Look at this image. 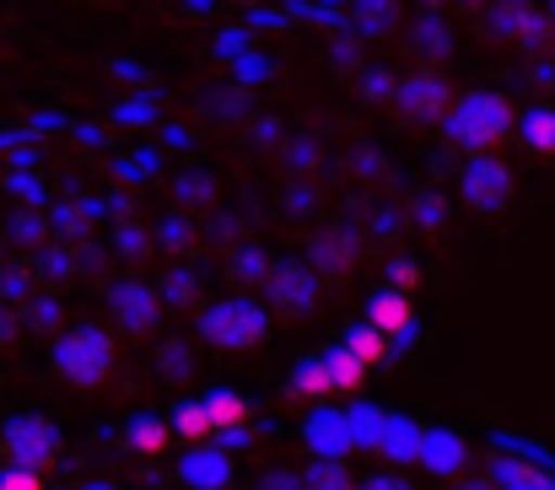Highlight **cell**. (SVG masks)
Instances as JSON below:
<instances>
[{"label": "cell", "mask_w": 555, "mask_h": 490, "mask_svg": "<svg viewBox=\"0 0 555 490\" xmlns=\"http://www.w3.org/2000/svg\"><path fill=\"white\" fill-rule=\"evenodd\" d=\"M513 125H518V114H513V103H507L502 92H464V98L448 103V114H442L448 141L464 146V152H491Z\"/></svg>", "instance_id": "obj_1"}, {"label": "cell", "mask_w": 555, "mask_h": 490, "mask_svg": "<svg viewBox=\"0 0 555 490\" xmlns=\"http://www.w3.org/2000/svg\"><path fill=\"white\" fill-rule=\"evenodd\" d=\"M199 334H205L210 345H221V350H254V345H264V334H270V313H264L254 297H221V302L199 319Z\"/></svg>", "instance_id": "obj_2"}, {"label": "cell", "mask_w": 555, "mask_h": 490, "mask_svg": "<svg viewBox=\"0 0 555 490\" xmlns=\"http://www.w3.org/2000/svg\"><path fill=\"white\" fill-rule=\"evenodd\" d=\"M54 361H60V372H65L70 383L92 388V383H103V377L114 372V339H108L103 328H76V334H65V339L54 345Z\"/></svg>", "instance_id": "obj_3"}, {"label": "cell", "mask_w": 555, "mask_h": 490, "mask_svg": "<svg viewBox=\"0 0 555 490\" xmlns=\"http://www.w3.org/2000/svg\"><path fill=\"white\" fill-rule=\"evenodd\" d=\"M54 453H60V431L49 426V421H38V415H22V421H11L5 426V459L16 464V469H49L54 464Z\"/></svg>", "instance_id": "obj_4"}, {"label": "cell", "mask_w": 555, "mask_h": 490, "mask_svg": "<svg viewBox=\"0 0 555 490\" xmlns=\"http://www.w3.org/2000/svg\"><path fill=\"white\" fill-rule=\"evenodd\" d=\"M459 194H464L469 210H502L507 194H513V172H507L502 157L475 152V163L464 167V178H459Z\"/></svg>", "instance_id": "obj_5"}, {"label": "cell", "mask_w": 555, "mask_h": 490, "mask_svg": "<svg viewBox=\"0 0 555 490\" xmlns=\"http://www.w3.org/2000/svg\"><path fill=\"white\" fill-rule=\"evenodd\" d=\"M302 442H308V453L313 459H346V453H357V442H351V426H346V410H313L308 421H302Z\"/></svg>", "instance_id": "obj_6"}, {"label": "cell", "mask_w": 555, "mask_h": 490, "mask_svg": "<svg viewBox=\"0 0 555 490\" xmlns=\"http://www.w3.org/2000/svg\"><path fill=\"white\" fill-rule=\"evenodd\" d=\"M393 98H399V108H404V114H415V119H442V114H448V103H453V98H448V81H442V76H431V70L404 76Z\"/></svg>", "instance_id": "obj_7"}, {"label": "cell", "mask_w": 555, "mask_h": 490, "mask_svg": "<svg viewBox=\"0 0 555 490\" xmlns=\"http://www.w3.org/2000/svg\"><path fill=\"white\" fill-rule=\"evenodd\" d=\"M415 464H421L426 475L453 480V475L469 464V448H464V437H459V431L437 426V431H421V453H415Z\"/></svg>", "instance_id": "obj_8"}, {"label": "cell", "mask_w": 555, "mask_h": 490, "mask_svg": "<svg viewBox=\"0 0 555 490\" xmlns=\"http://www.w3.org/2000/svg\"><path fill=\"white\" fill-rule=\"evenodd\" d=\"M179 480H184L189 490H227L232 486V453L194 442V453L179 464Z\"/></svg>", "instance_id": "obj_9"}, {"label": "cell", "mask_w": 555, "mask_h": 490, "mask_svg": "<svg viewBox=\"0 0 555 490\" xmlns=\"http://www.w3.org/2000/svg\"><path fill=\"white\" fill-rule=\"evenodd\" d=\"M157 308H163L157 286H141V281L114 286V319H119L125 328H152L157 324Z\"/></svg>", "instance_id": "obj_10"}, {"label": "cell", "mask_w": 555, "mask_h": 490, "mask_svg": "<svg viewBox=\"0 0 555 490\" xmlns=\"http://www.w3.org/2000/svg\"><path fill=\"white\" fill-rule=\"evenodd\" d=\"M372 453H383L388 464H415V453H421V426L410 421V415H383V431H377V448Z\"/></svg>", "instance_id": "obj_11"}, {"label": "cell", "mask_w": 555, "mask_h": 490, "mask_svg": "<svg viewBox=\"0 0 555 490\" xmlns=\"http://www.w3.org/2000/svg\"><path fill=\"white\" fill-rule=\"evenodd\" d=\"M270 297H275V308H286V313H308L313 297H319V286H313L308 270L286 265V270H270Z\"/></svg>", "instance_id": "obj_12"}, {"label": "cell", "mask_w": 555, "mask_h": 490, "mask_svg": "<svg viewBox=\"0 0 555 490\" xmlns=\"http://www.w3.org/2000/svg\"><path fill=\"white\" fill-rule=\"evenodd\" d=\"M491 490H555V480H551V469H540V464H524L513 453H496Z\"/></svg>", "instance_id": "obj_13"}, {"label": "cell", "mask_w": 555, "mask_h": 490, "mask_svg": "<svg viewBox=\"0 0 555 490\" xmlns=\"http://www.w3.org/2000/svg\"><path fill=\"white\" fill-rule=\"evenodd\" d=\"M367 324L377 334H399V328L415 324V308H410V292H377L367 302Z\"/></svg>", "instance_id": "obj_14"}, {"label": "cell", "mask_w": 555, "mask_h": 490, "mask_svg": "<svg viewBox=\"0 0 555 490\" xmlns=\"http://www.w3.org/2000/svg\"><path fill=\"white\" fill-rule=\"evenodd\" d=\"M491 22H496L502 33H513L518 43H534V38L545 33V22H540V11H534V5H518V0H507V5H496V11H491Z\"/></svg>", "instance_id": "obj_15"}, {"label": "cell", "mask_w": 555, "mask_h": 490, "mask_svg": "<svg viewBox=\"0 0 555 490\" xmlns=\"http://www.w3.org/2000/svg\"><path fill=\"white\" fill-rule=\"evenodd\" d=\"M518 130H524V146H529V152L555 157V108H529V114H518Z\"/></svg>", "instance_id": "obj_16"}, {"label": "cell", "mask_w": 555, "mask_h": 490, "mask_svg": "<svg viewBox=\"0 0 555 490\" xmlns=\"http://www.w3.org/2000/svg\"><path fill=\"white\" fill-rule=\"evenodd\" d=\"M199 404H205L210 431H216V426H232V421H248V399H243V394H232V388H210Z\"/></svg>", "instance_id": "obj_17"}, {"label": "cell", "mask_w": 555, "mask_h": 490, "mask_svg": "<svg viewBox=\"0 0 555 490\" xmlns=\"http://www.w3.org/2000/svg\"><path fill=\"white\" fill-rule=\"evenodd\" d=\"M324 372H330L335 388H362V377H367L372 366H362L346 345H335V350H324Z\"/></svg>", "instance_id": "obj_18"}, {"label": "cell", "mask_w": 555, "mask_h": 490, "mask_svg": "<svg viewBox=\"0 0 555 490\" xmlns=\"http://www.w3.org/2000/svg\"><path fill=\"white\" fill-rule=\"evenodd\" d=\"M163 114H157V98L152 92H135V98H125V103H114V125H125V130H146V125H157Z\"/></svg>", "instance_id": "obj_19"}, {"label": "cell", "mask_w": 555, "mask_h": 490, "mask_svg": "<svg viewBox=\"0 0 555 490\" xmlns=\"http://www.w3.org/2000/svg\"><path fill=\"white\" fill-rule=\"evenodd\" d=\"M340 345H346V350H351L362 366H377V361L388 356V334H377L372 324H357L351 334H346V339H340Z\"/></svg>", "instance_id": "obj_20"}, {"label": "cell", "mask_w": 555, "mask_h": 490, "mask_svg": "<svg viewBox=\"0 0 555 490\" xmlns=\"http://www.w3.org/2000/svg\"><path fill=\"white\" fill-rule=\"evenodd\" d=\"M383 415H388V410H377V404H351V410H346V426H351V442H357V448H377Z\"/></svg>", "instance_id": "obj_21"}, {"label": "cell", "mask_w": 555, "mask_h": 490, "mask_svg": "<svg viewBox=\"0 0 555 490\" xmlns=\"http://www.w3.org/2000/svg\"><path fill=\"white\" fill-rule=\"evenodd\" d=\"M335 383H330V372H324V356H308L297 372H292V394H302V399H324Z\"/></svg>", "instance_id": "obj_22"}, {"label": "cell", "mask_w": 555, "mask_h": 490, "mask_svg": "<svg viewBox=\"0 0 555 490\" xmlns=\"http://www.w3.org/2000/svg\"><path fill=\"white\" fill-rule=\"evenodd\" d=\"M168 431H179L184 442H205V437H210L205 404H199V399H189V404H179V410H173V426H168Z\"/></svg>", "instance_id": "obj_23"}, {"label": "cell", "mask_w": 555, "mask_h": 490, "mask_svg": "<svg viewBox=\"0 0 555 490\" xmlns=\"http://www.w3.org/2000/svg\"><path fill=\"white\" fill-rule=\"evenodd\" d=\"M130 448H135V453H163V448H168V426H163L157 415L130 421Z\"/></svg>", "instance_id": "obj_24"}, {"label": "cell", "mask_w": 555, "mask_h": 490, "mask_svg": "<svg viewBox=\"0 0 555 490\" xmlns=\"http://www.w3.org/2000/svg\"><path fill=\"white\" fill-rule=\"evenodd\" d=\"M302 490H357V486H351V475H346L335 459H319V464L302 475Z\"/></svg>", "instance_id": "obj_25"}, {"label": "cell", "mask_w": 555, "mask_h": 490, "mask_svg": "<svg viewBox=\"0 0 555 490\" xmlns=\"http://www.w3.org/2000/svg\"><path fill=\"white\" fill-rule=\"evenodd\" d=\"M232 70H237V81H248V87H259V81H270V60L248 43L243 54H232Z\"/></svg>", "instance_id": "obj_26"}, {"label": "cell", "mask_w": 555, "mask_h": 490, "mask_svg": "<svg viewBox=\"0 0 555 490\" xmlns=\"http://www.w3.org/2000/svg\"><path fill=\"white\" fill-rule=\"evenodd\" d=\"M163 167V152H152V146H135L125 163H119V178H130V183H141V178H152Z\"/></svg>", "instance_id": "obj_27"}, {"label": "cell", "mask_w": 555, "mask_h": 490, "mask_svg": "<svg viewBox=\"0 0 555 490\" xmlns=\"http://www.w3.org/2000/svg\"><path fill=\"white\" fill-rule=\"evenodd\" d=\"M388 286H393V292H415V286H421V265H415V259H393V265H388Z\"/></svg>", "instance_id": "obj_28"}, {"label": "cell", "mask_w": 555, "mask_h": 490, "mask_svg": "<svg viewBox=\"0 0 555 490\" xmlns=\"http://www.w3.org/2000/svg\"><path fill=\"white\" fill-rule=\"evenodd\" d=\"M210 437H221V442H216V448H221V453H243V448H248V442H254V431H248V426H243V421H232V426H216V431H210Z\"/></svg>", "instance_id": "obj_29"}, {"label": "cell", "mask_w": 555, "mask_h": 490, "mask_svg": "<svg viewBox=\"0 0 555 490\" xmlns=\"http://www.w3.org/2000/svg\"><path fill=\"white\" fill-rule=\"evenodd\" d=\"M0 490H43V475L38 469H0Z\"/></svg>", "instance_id": "obj_30"}, {"label": "cell", "mask_w": 555, "mask_h": 490, "mask_svg": "<svg viewBox=\"0 0 555 490\" xmlns=\"http://www.w3.org/2000/svg\"><path fill=\"white\" fill-rule=\"evenodd\" d=\"M248 43H254V38H248V27H227V33L216 38V54H221V60H232V54H243Z\"/></svg>", "instance_id": "obj_31"}, {"label": "cell", "mask_w": 555, "mask_h": 490, "mask_svg": "<svg viewBox=\"0 0 555 490\" xmlns=\"http://www.w3.org/2000/svg\"><path fill=\"white\" fill-rule=\"evenodd\" d=\"M319 265H335V270H346V265H351V243H346V237H335V243H319Z\"/></svg>", "instance_id": "obj_32"}, {"label": "cell", "mask_w": 555, "mask_h": 490, "mask_svg": "<svg viewBox=\"0 0 555 490\" xmlns=\"http://www.w3.org/2000/svg\"><path fill=\"white\" fill-rule=\"evenodd\" d=\"M119 254H146V232L141 227H125L119 232Z\"/></svg>", "instance_id": "obj_33"}, {"label": "cell", "mask_w": 555, "mask_h": 490, "mask_svg": "<svg viewBox=\"0 0 555 490\" xmlns=\"http://www.w3.org/2000/svg\"><path fill=\"white\" fill-rule=\"evenodd\" d=\"M357 490H410V486H404L399 475H372V480H362Z\"/></svg>", "instance_id": "obj_34"}, {"label": "cell", "mask_w": 555, "mask_h": 490, "mask_svg": "<svg viewBox=\"0 0 555 490\" xmlns=\"http://www.w3.org/2000/svg\"><path fill=\"white\" fill-rule=\"evenodd\" d=\"M421 43H426V49H442V27H437V16L421 22Z\"/></svg>", "instance_id": "obj_35"}, {"label": "cell", "mask_w": 555, "mask_h": 490, "mask_svg": "<svg viewBox=\"0 0 555 490\" xmlns=\"http://www.w3.org/2000/svg\"><path fill=\"white\" fill-rule=\"evenodd\" d=\"M259 490H302V480H297V475H270Z\"/></svg>", "instance_id": "obj_36"}, {"label": "cell", "mask_w": 555, "mask_h": 490, "mask_svg": "<svg viewBox=\"0 0 555 490\" xmlns=\"http://www.w3.org/2000/svg\"><path fill=\"white\" fill-rule=\"evenodd\" d=\"M421 221H426V227H437V221H442V210H437V199H421Z\"/></svg>", "instance_id": "obj_37"}, {"label": "cell", "mask_w": 555, "mask_h": 490, "mask_svg": "<svg viewBox=\"0 0 555 490\" xmlns=\"http://www.w3.org/2000/svg\"><path fill=\"white\" fill-rule=\"evenodd\" d=\"M237 270H243V275H264V259H254V254H243V259H237Z\"/></svg>", "instance_id": "obj_38"}, {"label": "cell", "mask_w": 555, "mask_h": 490, "mask_svg": "<svg viewBox=\"0 0 555 490\" xmlns=\"http://www.w3.org/2000/svg\"><path fill=\"white\" fill-rule=\"evenodd\" d=\"M114 70H119V76H125V81H141V65H135V60H119V65H114Z\"/></svg>", "instance_id": "obj_39"}, {"label": "cell", "mask_w": 555, "mask_h": 490, "mask_svg": "<svg viewBox=\"0 0 555 490\" xmlns=\"http://www.w3.org/2000/svg\"><path fill=\"white\" fill-rule=\"evenodd\" d=\"M189 11H210V5H216V0H184Z\"/></svg>", "instance_id": "obj_40"}, {"label": "cell", "mask_w": 555, "mask_h": 490, "mask_svg": "<svg viewBox=\"0 0 555 490\" xmlns=\"http://www.w3.org/2000/svg\"><path fill=\"white\" fill-rule=\"evenodd\" d=\"M81 490H114V486L108 480H92V486H81Z\"/></svg>", "instance_id": "obj_41"}, {"label": "cell", "mask_w": 555, "mask_h": 490, "mask_svg": "<svg viewBox=\"0 0 555 490\" xmlns=\"http://www.w3.org/2000/svg\"><path fill=\"white\" fill-rule=\"evenodd\" d=\"M459 490H491V486H459Z\"/></svg>", "instance_id": "obj_42"}, {"label": "cell", "mask_w": 555, "mask_h": 490, "mask_svg": "<svg viewBox=\"0 0 555 490\" xmlns=\"http://www.w3.org/2000/svg\"><path fill=\"white\" fill-rule=\"evenodd\" d=\"M551 16H555V0H551Z\"/></svg>", "instance_id": "obj_43"}]
</instances>
